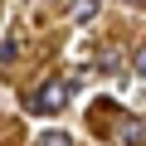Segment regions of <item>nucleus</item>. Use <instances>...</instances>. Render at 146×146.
Here are the masks:
<instances>
[{
    "mask_svg": "<svg viewBox=\"0 0 146 146\" xmlns=\"http://www.w3.org/2000/svg\"><path fill=\"white\" fill-rule=\"evenodd\" d=\"M83 88V73H63V78H44L34 93H25V112L29 117H54L68 107V98Z\"/></svg>",
    "mask_w": 146,
    "mask_h": 146,
    "instance_id": "obj_1",
    "label": "nucleus"
},
{
    "mask_svg": "<svg viewBox=\"0 0 146 146\" xmlns=\"http://www.w3.org/2000/svg\"><path fill=\"white\" fill-rule=\"evenodd\" d=\"M107 131H112L117 146H146V127H141L136 117H127V112H117V117L107 122Z\"/></svg>",
    "mask_w": 146,
    "mask_h": 146,
    "instance_id": "obj_2",
    "label": "nucleus"
},
{
    "mask_svg": "<svg viewBox=\"0 0 146 146\" xmlns=\"http://www.w3.org/2000/svg\"><path fill=\"white\" fill-rule=\"evenodd\" d=\"M68 20H73V25L98 20V0H68Z\"/></svg>",
    "mask_w": 146,
    "mask_h": 146,
    "instance_id": "obj_3",
    "label": "nucleus"
},
{
    "mask_svg": "<svg viewBox=\"0 0 146 146\" xmlns=\"http://www.w3.org/2000/svg\"><path fill=\"white\" fill-rule=\"evenodd\" d=\"M122 63H127V58H122V49H112V44H107V49H102V58H98V73H117Z\"/></svg>",
    "mask_w": 146,
    "mask_h": 146,
    "instance_id": "obj_4",
    "label": "nucleus"
},
{
    "mask_svg": "<svg viewBox=\"0 0 146 146\" xmlns=\"http://www.w3.org/2000/svg\"><path fill=\"white\" fill-rule=\"evenodd\" d=\"M34 146H73V136H68V131H44Z\"/></svg>",
    "mask_w": 146,
    "mask_h": 146,
    "instance_id": "obj_5",
    "label": "nucleus"
},
{
    "mask_svg": "<svg viewBox=\"0 0 146 146\" xmlns=\"http://www.w3.org/2000/svg\"><path fill=\"white\" fill-rule=\"evenodd\" d=\"M127 63H131V73H136V78H146V44H141V49H136Z\"/></svg>",
    "mask_w": 146,
    "mask_h": 146,
    "instance_id": "obj_6",
    "label": "nucleus"
},
{
    "mask_svg": "<svg viewBox=\"0 0 146 146\" xmlns=\"http://www.w3.org/2000/svg\"><path fill=\"white\" fill-rule=\"evenodd\" d=\"M15 54H20V39H5V44H0V63H15Z\"/></svg>",
    "mask_w": 146,
    "mask_h": 146,
    "instance_id": "obj_7",
    "label": "nucleus"
}]
</instances>
